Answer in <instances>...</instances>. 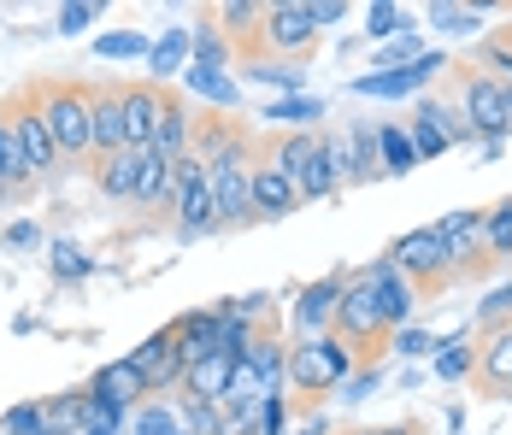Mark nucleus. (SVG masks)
<instances>
[{
	"label": "nucleus",
	"instance_id": "obj_1",
	"mask_svg": "<svg viewBox=\"0 0 512 435\" xmlns=\"http://www.w3.org/2000/svg\"><path fill=\"white\" fill-rule=\"evenodd\" d=\"M195 153L206 165L212 183V206H218V230H242L254 224V159H259V136L242 130L224 112L195 118Z\"/></svg>",
	"mask_w": 512,
	"mask_h": 435
},
{
	"label": "nucleus",
	"instance_id": "obj_2",
	"mask_svg": "<svg viewBox=\"0 0 512 435\" xmlns=\"http://www.w3.org/2000/svg\"><path fill=\"white\" fill-rule=\"evenodd\" d=\"M30 89L42 100V112H48L59 159H95V83H83V77H42Z\"/></svg>",
	"mask_w": 512,
	"mask_h": 435
},
{
	"label": "nucleus",
	"instance_id": "obj_3",
	"mask_svg": "<svg viewBox=\"0 0 512 435\" xmlns=\"http://www.w3.org/2000/svg\"><path fill=\"white\" fill-rule=\"evenodd\" d=\"M448 89H454V112L471 124V142L501 147L512 136V89H501L489 71H477V65H454Z\"/></svg>",
	"mask_w": 512,
	"mask_h": 435
},
{
	"label": "nucleus",
	"instance_id": "obj_4",
	"mask_svg": "<svg viewBox=\"0 0 512 435\" xmlns=\"http://www.w3.org/2000/svg\"><path fill=\"white\" fill-rule=\"evenodd\" d=\"M359 371L354 347L342 336H312V341H289V388L301 394V400H324V394H336V388L348 383Z\"/></svg>",
	"mask_w": 512,
	"mask_h": 435
},
{
	"label": "nucleus",
	"instance_id": "obj_5",
	"mask_svg": "<svg viewBox=\"0 0 512 435\" xmlns=\"http://www.w3.org/2000/svg\"><path fill=\"white\" fill-rule=\"evenodd\" d=\"M383 259L407 277L412 289L424 294V300H436V294H448L460 277H454V265H448V247H442V236L430 230V224H418V230H401L395 242L383 247Z\"/></svg>",
	"mask_w": 512,
	"mask_h": 435
},
{
	"label": "nucleus",
	"instance_id": "obj_6",
	"mask_svg": "<svg viewBox=\"0 0 512 435\" xmlns=\"http://www.w3.org/2000/svg\"><path fill=\"white\" fill-rule=\"evenodd\" d=\"M165 212H171V230H177L183 242L218 236V206H212V183H206L201 153L171 159V200H165Z\"/></svg>",
	"mask_w": 512,
	"mask_h": 435
},
{
	"label": "nucleus",
	"instance_id": "obj_7",
	"mask_svg": "<svg viewBox=\"0 0 512 435\" xmlns=\"http://www.w3.org/2000/svg\"><path fill=\"white\" fill-rule=\"evenodd\" d=\"M330 336L348 341L359 365H377V353H389V324H383V306H377V294H371V283H365L359 271H348V289H342V306H336Z\"/></svg>",
	"mask_w": 512,
	"mask_h": 435
},
{
	"label": "nucleus",
	"instance_id": "obj_8",
	"mask_svg": "<svg viewBox=\"0 0 512 435\" xmlns=\"http://www.w3.org/2000/svg\"><path fill=\"white\" fill-rule=\"evenodd\" d=\"M312 48H318V30L307 18V0H271L265 24H259V53H271L283 65H307Z\"/></svg>",
	"mask_w": 512,
	"mask_h": 435
},
{
	"label": "nucleus",
	"instance_id": "obj_9",
	"mask_svg": "<svg viewBox=\"0 0 512 435\" xmlns=\"http://www.w3.org/2000/svg\"><path fill=\"white\" fill-rule=\"evenodd\" d=\"M6 112H12V130H18V147H24V159H30L36 183H48V177L59 171V165H65V159H59V142H53L48 112H42L36 89H18V95L6 100Z\"/></svg>",
	"mask_w": 512,
	"mask_h": 435
},
{
	"label": "nucleus",
	"instance_id": "obj_10",
	"mask_svg": "<svg viewBox=\"0 0 512 435\" xmlns=\"http://www.w3.org/2000/svg\"><path fill=\"white\" fill-rule=\"evenodd\" d=\"M442 247H448V265H454V277H483L489 271V253H483V206H460V212H442L436 224H430Z\"/></svg>",
	"mask_w": 512,
	"mask_h": 435
},
{
	"label": "nucleus",
	"instance_id": "obj_11",
	"mask_svg": "<svg viewBox=\"0 0 512 435\" xmlns=\"http://www.w3.org/2000/svg\"><path fill=\"white\" fill-rule=\"evenodd\" d=\"M136 371H142V388H148V400H165V394H177L183 388V353H177V336H171V324L154 330L148 341H136V353H124Z\"/></svg>",
	"mask_w": 512,
	"mask_h": 435
},
{
	"label": "nucleus",
	"instance_id": "obj_12",
	"mask_svg": "<svg viewBox=\"0 0 512 435\" xmlns=\"http://www.w3.org/2000/svg\"><path fill=\"white\" fill-rule=\"evenodd\" d=\"M295 189H301V206H307V200H336V194L348 189V147H342V130H318V147H312L307 171L295 177Z\"/></svg>",
	"mask_w": 512,
	"mask_h": 435
},
{
	"label": "nucleus",
	"instance_id": "obj_13",
	"mask_svg": "<svg viewBox=\"0 0 512 435\" xmlns=\"http://www.w3.org/2000/svg\"><path fill=\"white\" fill-rule=\"evenodd\" d=\"M342 289H348V271H330V277H312L301 283L295 294V341H312V336H330V324H336V306H342Z\"/></svg>",
	"mask_w": 512,
	"mask_h": 435
},
{
	"label": "nucleus",
	"instance_id": "obj_14",
	"mask_svg": "<svg viewBox=\"0 0 512 435\" xmlns=\"http://www.w3.org/2000/svg\"><path fill=\"white\" fill-rule=\"evenodd\" d=\"M359 277L371 283V294H377V306H383V324H389V330H407L412 318H418L424 294L412 289L407 277H401V271H395V265L383 259V253H377L371 265H359Z\"/></svg>",
	"mask_w": 512,
	"mask_h": 435
},
{
	"label": "nucleus",
	"instance_id": "obj_15",
	"mask_svg": "<svg viewBox=\"0 0 512 435\" xmlns=\"http://www.w3.org/2000/svg\"><path fill=\"white\" fill-rule=\"evenodd\" d=\"M159 159H183L195 153V112H189V95L177 83L159 89V118H154V142H148Z\"/></svg>",
	"mask_w": 512,
	"mask_h": 435
},
{
	"label": "nucleus",
	"instance_id": "obj_16",
	"mask_svg": "<svg viewBox=\"0 0 512 435\" xmlns=\"http://www.w3.org/2000/svg\"><path fill=\"white\" fill-rule=\"evenodd\" d=\"M289 212H301V189H295V177L259 147V159H254V224H277V218H289Z\"/></svg>",
	"mask_w": 512,
	"mask_h": 435
},
{
	"label": "nucleus",
	"instance_id": "obj_17",
	"mask_svg": "<svg viewBox=\"0 0 512 435\" xmlns=\"http://www.w3.org/2000/svg\"><path fill=\"white\" fill-rule=\"evenodd\" d=\"M248 377H254L259 394H277V388H289V341L277 324H259V336L248 341V353L236 359Z\"/></svg>",
	"mask_w": 512,
	"mask_h": 435
},
{
	"label": "nucleus",
	"instance_id": "obj_18",
	"mask_svg": "<svg viewBox=\"0 0 512 435\" xmlns=\"http://www.w3.org/2000/svg\"><path fill=\"white\" fill-rule=\"evenodd\" d=\"M436 71H448V53H424L401 71H371V77H354V95L365 100H401V95H418Z\"/></svg>",
	"mask_w": 512,
	"mask_h": 435
},
{
	"label": "nucleus",
	"instance_id": "obj_19",
	"mask_svg": "<svg viewBox=\"0 0 512 435\" xmlns=\"http://www.w3.org/2000/svg\"><path fill=\"white\" fill-rule=\"evenodd\" d=\"M477 388L483 394H495V400H507L512 394V324H489V330H477Z\"/></svg>",
	"mask_w": 512,
	"mask_h": 435
},
{
	"label": "nucleus",
	"instance_id": "obj_20",
	"mask_svg": "<svg viewBox=\"0 0 512 435\" xmlns=\"http://www.w3.org/2000/svg\"><path fill=\"white\" fill-rule=\"evenodd\" d=\"M89 400H101V406H118V412H136L142 400H148V388H142V371L130 365V359H106L101 371L83 383Z\"/></svg>",
	"mask_w": 512,
	"mask_h": 435
},
{
	"label": "nucleus",
	"instance_id": "obj_21",
	"mask_svg": "<svg viewBox=\"0 0 512 435\" xmlns=\"http://www.w3.org/2000/svg\"><path fill=\"white\" fill-rule=\"evenodd\" d=\"M206 18H212V30L242 53V59H259V24H265V6L259 0H224Z\"/></svg>",
	"mask_w": 512,
	"mask_h": 435
},
{
	"label": "nucleus",
	"instance_id": "obj_22",
	"mask_svg": "<svg viewBox=\"0 0 512 435\" xmlns=\"http://www.w3.org/2000/svg\"><path fill=\"white\" fill-rule=\"evenodd\" d=\"M118 106H124V147H148V142H154L159 83H148V77H130V83H118Z\"/></svg>",
	"mask_w": 512,
	"mask_h": 435
},
{
	"label": "nucleus",
	"instance_id": "obj_23",
	"mask_svg": "<svg viewBox=\"0 0 512 435\" xmlns=\"http://www.w3.org/2000/svg\"><path fill=\"white\" fill-rule=\"evenodd\" d=\"M30 189H36V171H30V159L18 147V130H12V112L0 100V200H24Z\"/></svg>",
	"mask_w": 512,
	"mask_h": 435
},
{
	"label": "nucleus",
	"instance_id": "obj_24",
	"mask_svg": "<svg viewBox=\"0 0 512 435\" xmlns=\"http://www.w3.org/2000/svg\"><path fill=\"white\" fill-rule=\"evenodd\" d=\"M348 183H377L383 177V153H377V118H348Z\"/></svg>",
	"mask_w": 512,
	"mask_h": 435
},
{
	"label": "nucleus",
	"instance_id": "obj_25",
	"mask_svg": "<svg viewBox=\"0 0 512 435\" xmlns=\"http://www.w3.org/2000/svg\"><path fill=\"white\" fill-rule=\"evenodd\" d=\"M136 171H142V153L136 147H124V153H106V159H95V189L106 194V200H136Z\"/></svg>",
	"mask_w": 512,
	"mask_h": 435
},
{
	"label": "nucleus",
	"instance_id": "obj_26",
	"mask_svg": "<svg viewBox=\"0 0 512 435\" xmlns=\"http://www.w3.org/2000/svg\"><path fill=\"white\" fill-rule=\"evenodd\" d=\"M183 95H201L212 112H236L242 106V89L230 71H206V65H183Z\"/></svg>",
	"mask_w": 512,
	"mask_h": 435
},
{
	"label": "nucleus",
	"instance_id": "obj_27",
	"mask_svg": "<svg viewBox=\"0 0 512 435\" xmlns=\"http://www.w3.org/2000/svg\"><path fill=\"white\" fill-rule=\"evenodd\" d=\"M230 377H236V359L206 353V359H195V365L183 371V388H177V394H195V400H224V394H230Z\"/></svg>",
	"mask_w": 512,
	"mask_h": 435
},
{
	"label": "nucleus",
	"instance_id": "obj_28",
	"mask_svg": "<svg viewBox=\"0 0 512 435\" xmlns=\"http://www.w3.org/2000/svg\"><path fill=\"white\" fill-rule=\"evenodd\" d=\"M124 153V106H118V83H95V159Z\"/></svg>",
	"mask_w": 512,
	"mask_h": 435
},
{
	"label": "nucleus",
	"instance_id": "obj_29",
	"mask_svg": "<svg viewBox=\"0 0 512 435\" xmlns=\"http://www.w3.org/2000/svg\"><path fill=\"white\" fill-rule=\"evenodd\" d=\"M142 153V171H136V212H165V200H171V159H159L154 147H136Z\"/></svg>",
	"mask_w": 512,
	"mask_h": 435
},
{
	"label": "nucleus",
	"instance_id": "obj_30",
	"mask_svg": "<svg viewBox=\"0 0 512 435\" xmlns=\"http://www.w3.org/2000/svg\"><path fill=\"white\" fill-rule=\"evenodd\" d=\"M183 65H189V24H171L154 48H148V83L165 89L171 77H183Z\"/></svg>",
	"mask_w": 512,
	"mask_h": 435
},
{
	"label": "nucleus",
	"instance_id": "obj_31",
	"mask_svg": "<svg viewBox=\"0 0 512 435\" xmlns=\"http://www.w3.org/2000/svg\"><path fill=\"white\" fill-rule=\"evenodd\" d=\"M430 371H436L442 383H465V377L477 371V336H471V330H454V336H442L436 359H430Z\"/></svg>",
	"mask_w": 512,
	"mask_h": 435
},
{
	"label": "nucleus",
	"instance_id": "obj_32",
	"mask_svg": "<svg viewBox=\"0 0 512 435\" xmlns=\"http://www.w3.org/2000/svg\"><path fill=\"white\" fill-rule=\"evenodd\" d=\"M189 65H206V71H230L236 65V48L212 30L206 12H201V24H189Z\"/></svg>",
	"mask_w": 512,
	"mask_h": 435
},
{
	"label": "nucleus",
	"instance_id": "obj_33",
	"mask_svg": "<svg viewBox=\"0 0 512 435\" xmlns=\"http://www.w3.org/2000/svg\"><path fill=\"white\" fill-rule=\"evenodd\" d=\"M477 71H489L501 89H512V24H501V30H489L483 42H477V59H471Z\"/></svg>",
	"mask_w": 512,
	"mask_h": 435
},
{
	"label": "nucleus",
	"instance_id": "obj_34",
	"mask_svg": "<svg viewBox=\"0 0 512 435\" xmlns=\"http://www.w3.org/2000/svg\"><path fill=\"white\" fill-rule=\"evenodd\" d=\"M483 253H489V265H507L512 259V200L483 206Z\"/></svg>",
	"mask_w": 512,
	"mask_h": 435
},
{
	"label": "nucleus",
	"instance_id": "obj_35",
	"mask_svg": "<svg viewBox=\"0 0 512 435\" xmlns=\"http://www.w3.org/2000/svg\"><path fill=\"white\" fill-rule=\"evenodd\" d=\"M83 388H65V394H48L42 400V418H48L53 435H83Z\"/></svg>",
	"mask_w": 512,
	"mask_h": 435
},
{
	"label": "nucleus",
	"instance_id": "obj_36",
	"mask_svg": "<svg viewBox=\"0 0 512 435\" xmlns=\"http://www.w3.org/2000/svg\"><path fill=\"white\" fill-rule=\"evenodd\" d=\"M218 435H259V394H224L218 400Z\"/></svg>",
	"mask_w": 512,
	"mask_h": 435
},
{
	"label": "nucleus",
	"instance_id": "obj_37",
	"mask_svg": "<svg viewBox=\"0 0 512 435\" xmlns=\"http://www.w3.org/2000/svg\"><path fill=\"white\" fill-rule=\"evenodd\" d=\"M265 118H271V124H283V130H318L324 100H318V95H289V100H277Z\"/></svg>",
	"mask_w": 512,
	"mask_h": 435
},
{
	"label": "nucleus",
	"instance_id": "obj_38",
	"mask_svg": "<svg viewBox=\"0 0 512 435\" xmlns=\"http://www.w3.org/2000/svg\"><path fill=\"white\" fill-rule=\"evenodd\" d=\"M377 153H383V177H401V171L418 165V153H412L401 124H377Z\"/></svg>",
	"mask_w": 512,
	"mask_h": 435
},
{
	"label": "nucleus",
	"instance_id": "obj_39",
	"mask_svg": "<svg viewBox=\"0 0 512 435\" xmlns=\"http://www.w3.org/2000/svg\"><path fill=\"white\" fill-rule=\"evenodd\" d=\"M48 271L59 283H83V277H95V259L77 242H48Z\"/></svg>",
	"mask_w": 512,
	"mask_h": 435
},
{
	"label": "nucleus",
	"instance_id": "obj_40",
	"mask_svg": "<svg viewBox=\"0 0 512 435\" xmlns=\"http://www.w3.org/2000/svg\"><path fill=\"white\" fill-rule=\"evenodd\" d=\"M365 30H371V42H383V36H407L412 12H407V6H395V0H383V6H371V12H365Z\"/></svg>",
	"mask_w": 512,
	"mask_h": 435
},
{
	"label": "nucleus",
	"instance_id": "obj_41",
	"mask_svg": "<svg viewBox=\"0 0 512 435\" xmlns=\"http://www.w3.org/2000/svg\"><path fill=\"white\" fill-rule=\"evenodd\" d=\"M130 418H136V435H177V406L171 400H142Z\"/></svg>",
	"mask_w": 512,
	"mask_h": 435
},
{
	"label": "nucleus",
	"instance_id": "obj_42",
	"mask_svg": "<svg viewBox=\"0 0 512 435\" xmlns=\"http://www.w3.org/2000/svg\"><path fill=\"white\" fill-rule=\"evenodd\" d=\"M248 77L277 83V89H289V95H301V83H307V71H301V65H283V59H248Z\"/></svg>",
	"mask_w": 512,
	"mask_h": 435
},
{
	"label": "nucleus",
	"instance_id": "obj_43",
	"mask_svg": "<svg viewBox=\"0 0 512 435\" xmlns=\"http://www.w3.org/2000/svg\"><path fill=\"white\" fill-rule=\"evenodd\" d=\"M148 48H154V42H148L142 30H112V36H101V42H95V53H101V59H148Z\"/></svg>",
	"mask_w": 512,
	"mask_h": 435
},
{
	"label": "nucleus",
	"instance_id": "obj_44",
	"mask_svg": "<svg viewBox=\"0 0 512 435\" xmlns=\"http://www.w3.org/2000/svg\"><path fill=\"white\" fill-rule=\"evenodd\" d=\"M436 347H442V336H430V330H418V324H407V330H389V353H407V359H436Z\"/></svg>",
	"mask_w": 512,
	"mask_h": 435
},
{
	"label": "nucleus",
	"instance_id": "obj_45",
	"mask_svg": "<svg viewBox=\"0 0 512 435\" xmlns=\"http://www.w3.org/2000/svg\"><path fill=\"white\" fill-rule=\"evenodd\" d=\"M53 18H59V24H53L59 36H83V30H89V24L101 18V0H65V6L53 12Z\"/></svg>",
	"mask_w": 512,
	"mask_h": 435
},
{
	"label": "nucleus",
	"instance_id": "obj_46",
	"mask_svg": "<svg viewBox=\"0 0 512 435\" xmlns=\"http://www.w3.org/2000/svg\"><path fill=\"white\" fill-rule=\"evenodd\" d=\"M48 418H42V400H18L6 418H0V435H42Z\"/></svg>",
	"mask_w": 512,
	"mask_h": 435
},
{
	"label": "nucleus",
	"instance_id": "obj_47",
	"mask_svg": "<svg viewBox=\"0 0 512 435\" xmlns=\"http://www.w3.org/2000/svg\"><path fill=\"white\" fill-rule=\"evenodd\" d=\"M424 18H430L436 30H477V24H483V12H471V6H448V0H436Z\"/></svg>",
	"mask_w": 512,
	"mask_h": 435
},
{
	"label": "nucleus",
	"instance_id": "obj_48",
	"mask_svg": "<svg viewBox=\"0 0 512 435\" xmlns=\"http://www.w3.org/2000/svg\"><path fill=\"white\" fill-rule=\"evenodd\" d=\"M289 430V400H283V388L277 394H259V435H283Z\"/></svg>",
	"mask_w": 512,
	"mask_h": 435
},
{
	"label": "nucleus",
	"instance_id": "obj_49",
	"mask_svg": "<svg viewBox=\"0 0 512 435\" xmlns=\"http://www.w3.org/2000/svg\"><path fill=\"white\" fill-rule=\"evenodd\" d=\"M412 59H424V42L418 36H401V42H389V48L377 53V71H401Z\"/></svg>",
	"mask_w": 512,
	"mask_h": 435
},
{
	"label": "nucleus",
	"instance_id": "obj_50",
	"mask_svg": "<svg viewBox=\"0 0 512 435\" xmlns=\"http://www.w3.org/2000/svg\"><path fill=\"white\" fill-rule=\"evenodd\" d=\"M489 324H512V283H501V289L483 300V330Z\"/></svg>",
	"mask_w": 512,
	"mask_h": 435
},
{
	"label": "nucleus",
	"instance_id": "obj_51",
	"mask_svg": "<svg viewBox=\"0 0 512 435\" xmlns=\"http://www.w3.org/2000/svg\"><path fill=\"white\" fill-rule=\"evenodd\" d=\"M342 12H348L342 0H307V18H312V30H318V36H324L330 24H342Z\"/></svg>",
	"mask_w": 512,
	"mask_h": 435
},
{
	"label": "nucleus",
	"instance_id": "obj_52",
	"mask_svg": "<svg viewBox=\"0 0 512 435\" xmlns=\"http://www.w3.org/2000/svg\"><path fill=\"white\" fill-rule=\"evenodd\" d=\"M0 242L12 247V253H30V247H42V230H36V224H30V218H18V224H12V230H6V236H0Z\"/></svg>",
	"mask_w": 512,
	"mask_h": 435
},
{
	"label": "nucleus",
	"instance_id": "obj_53",
	"mask_svg": "<svg viewBox=\"0 0 512 435\" xmlns=\"http://www.w3.org/2000/svg\"><path fill=\"white\" fill-rule=\"evenodd\" d=\"M342 435H424L418 418H395V424H365V430H342Z\"/></svg>",
	"mask_w": 512,
	"mask_h": 435
},
{
	"label": "nucleus",
	"instance_id": "obj_54",
	"mask_svg": "<svg viewBox=\"0 0 512 435\" xmlns=\"http://www.w3.org/2000/svg\"><path fill=\"white\" fill-rule=\"evenodd\" d=\"M301 435H336V430H330V418H307V424H301Z\"/></svg>",
	"mask_w": 512,
	"mask_h": 435
},
{
	"label": "nucleus",
	"instance_id": "obj_55",
	"mask_svg": "<svg viewBox=\"0 0 512 435\" xmlns=\"http://www.w3.org/2000/svg\"><path fill=\"white\" fill-rule=\"evenodd\" d=\"M83 435H106V430H83Z\"/></svg>",
	"mask_w": 512,
	"mask_h": 435
},
{
	"label": "nucleus",
	"instance_id": "obj_56",
	"mask_svg": "<svg viewBox=\"0 0 512 435\" xmlns=\"http://www.w3.org/2000/svg\"><path fill=\"white\" fill-rule=\"evenodd\" d=\"M42 435H53V430H42Z\"/></svg>",
	"mask_w": 512,
	"mask_h": 435
},
{
	"label": "nucleus",
	"instance_id": "obj_57",
	"mask_svg": "<svg viewBox=\"0 0 512 435\" xmlns=\"http://www.w3.org/2000/svg\"><path fill=\"white\" fill-rule=\"evenodd\" d=\"M0 206H6V200H0Z\"/></svg>",
	"mask_w": 512,
	"mask_h": 435
},
{
	"label": "nucleus",
	"instance_id": "obj_58",
	"mask_svg": "<svg viewBox=\"0 0 512 435\" xmlns=\"http://www.w3.org/2000/svg\"><path fill=\"white\" fill-rule=\"evenodd\" d=\"M177 435H183V430H177Z\"/></svg>",
	"mask_w": 512,
	"mask_h": 435
},
{
	"label": "nucleus",
	"instance_id": "obj_59",
	"mask_svg": "<svg viewBox=\"0 0 512 435\" xmlns=\"http://www.w3.org/2000/svg\"><path fill=\"white\" fill-rule=\"evenodd\" d=\"M507 400H512V394H507Z\"/></svg>",
	"mask_w": 512,
	"mask_h": 435
}]
</instances>
